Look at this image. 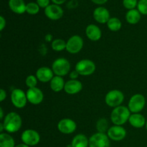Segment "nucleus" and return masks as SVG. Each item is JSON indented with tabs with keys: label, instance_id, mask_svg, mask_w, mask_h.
<instances>
[{
	"label": "nucleus",
	"instance_id": "obj_20",
	"mask_svg": "<svg viewBox=\"0 0 147 147\" xmlns=\"http://www.w3.org/2000/svg\"><path fill=\"white\" fill-rule=\"evenodd\" d=\"M26 6L24 0H9V7L11 11L17 14H22L26 12Z\"/></svg>",
	"mask_w": 147,
	"mask_h": 147
},
{
	"label": "nucleus",
	"instance_id": "obj_31",
	"mask_svg": "<svg viewBox=\"0 0 147 147\" xmlns=\"http://www.w3.org/2000/svg\"><path fill=\"white\" fill-rule=\"evenodd\" d=\"M123 7L128 10L134 9L138 5L137 0H123Z\"/></svg>",
	"mask_w": 147,
	"mask_h": 147
},
{
	"label": "nucleus",
	"instance_id": "obj_11",
	"mask_svg": "<svg viewBox=\"0 0 147 147\" xmlns=\"http://www.w3.org/2000/svg\"><path fill=\"white\" fill-rule=\"evenodd\" d=\"M77 129V124L71 119H63L57 123V129L59 131L64 134H70L74 133Z\"/></svg>",
	"mask_w": 147,
	"mask_h": 147
},
{
	"label": "nucleus",
	"instance_id": "obj_38",
	"mask_svg": "<svg viewBox=\"0 0 147 147\" xmlns=\"http://www.w3.org/2000/svg\"><path fill=\"white\" fill-rule=\"evenodd\" d=\"M4 117L5 116H4V111H3L2 108H0V119H1V121L4 120Z\"/></svg>",
	"mask_w": 147,
	"mask_h": 147
},
{
	"label": "nucleus",
	"instance_id": "obj_9",
	"mask_svg": "<svg viewBox=\"0 0 147 147\" xmlns=\"http://www.w3.org/2000/svg\"><path fill=\"white\" fill-rule=\"evenodd\" d=\"M21 140L23 143L28 146H35L40 142V135L37 131L34 129H27L22 134Z\"/></svg>",
	"mask_w": 147,
	"mask_h": 147
},
{
	"label": "nucleus",
	"instance_id": "obj_13",
	"mask_svg": "<svg viewBox=\"0 0 147 147\" xmlns=\"http://www.w3.org/2000/svg\"><path fill=\"white\" fill-rule=\"evenodd\" d=\"M107 136L111 140L115 142H120L125 139L126 136V130L122 126H111L107 131Z\"/></svg>",
	"mask_w": 147,
	"mask_h": 147
},
{
	"label": "nucleus",
	"instance_id": "obj_16",
	"mask_svg": "<svg viewBox=\"0 0 147 147\" xmlns=\"http://www.w3.org/2000/svg\"><path fill=\"white\" fill-rule=\"evenodd\" d=\"M93 18L100 24H106L110 20V12L103 7H98L93 11Z\"/></svg>",
	"mask_w": 147,
	"mask_h": 147
},
{
	"label": "nucleus",
	"instance_id": "obj_21",
	"mask_svg": "<svg viewBox=\"0 0 147 147\" xmlns=\"http://www.w3.org/2000/svg\"><path fill=\"white\" fill-rule=\"evenodd\" d=\"M65 85V82L61 76H55L50 82V88L55 93H58L64 90Z\"/></svg>",
	"mask_w": 147,
	"mask_h": 147
},
{
	"label": "nucleus",
	"instance_id": "obj_28",
	"mask_svg": "<svg viewBox=\"0 0 147 147\" xmlns=\"http://www.w3.org/2000/svg\"><path fill=\"white\" fill-rule=\"evenodd\" d=\"M40 8L38 4L35 2H29L26 6V12L31 15H35L40 11Z\"/></svg>",
	"mask_w": 147,
	"mask_h": 147
},
{
	"label": "nucleus",
	"instance_id": "obj_22",
	"mask_svg": "<svg viewBox=\"0 0 147 147\" xmlns=\"http://www.w3.org/2000/svg\"><path fill=\"white\" fill-rule=\"evenodd\" d=\"M72 147H89V139L83 134H77L71 142Z\"/></svg>",
	"mask_w": 147,
	"mask_h": 147
},
{
	"label": "nucleus",
	"instance_id": "obj_14",
	"mask_svg": "<svg viewBox=\"0 0 147 147\" xmlns=\"http://www.w3.org/2000/svg\"><path fill=\"white\" fill-rule=\"evenodd\" d=\"M64 11L60 5L53 4H50L45 9V14L48 19L51 20H58L63 17Z\"/></svg>",
	"mask_w": 147,
	"mask_h": 147
},
{
	"label": "nucleus",
	"instance_id": "obj_8",
	"mask_svg": "<svg viewBox=\"0 0 147 147\" xmlns=\"http://www.w3.org/2000/svg\"><path fill=\"white\" fill-rule=\"evenodd\" d=\"M11 101L14 107L17 109H23L28 102L27 94L22 89H14L11 93Z\"/></svg>",
	"mask_w": 147,
	"mask_h": 147
},
{
	"label": "nucleus",
	"instance_id": "obj_12",
	"mask_svg": "<svg viewBox=\"0 0 147 147\" xmlns=\"http://www.w3.org/2000/svg\"><path fill=\"white\" fill-rule=\"evenodd\" d=\"M27 100L32 105H39L44 100V94L42 91L37 87L28 88L26 92Z\"/></svg>",
	"mask_w": 147,
	"mask_h": 147
},
{
	"label": "nucleus",
	"instance_id": "obj_32",
	"mask_svg": "<svg viewBox=\"0 0 147 147\" xmlns=\"http://www.w3.org/2000/svg\"><path fill=\"white\" fill-rule=\"evenodd\" d=\"M50 0H37V4H38L40 8L45 9L46 7L50 5Z\"/></svg>",
	"mask_w": 147,
	"mask_h": 147
},
{
	"label": "nucleus",
	"instance_id": "obj_19",
	"mask_svg": "<svg viewBox=\"0 0 147 147\" xmlns=\"http://www.w3.org/2000/svg\"><path fill=\"white\" fill-rule=\"evenodd\" d=\"M129 122L133 127L136 129H142L145 126L146 119L141 113H131L129 119Z\"/></svg>",
	"mask_w": 147,
	"mask_h": 147
},
{
	"label": "nucleus",
	"instance_id": "obj_1",
	"mask_svg": "<svg viewBox=\"0 0 147 147\" xmlns=\"http://www.w3.org/2000/svg\"><path fill=\"white\" fill-rule=\"evenodd\" d=\"M4 130L8 133H15L21 129L22 126V117L16 112H9L7 113L2 121Z\"/></svg>",
	"mask_w": 147,
	"mask_h": 147
},
{
	"label": "nucleus",
	"instance_id": "obj_35",
	"mask_svg": "<svg viewBox=\"0 0 147 147\" xmlns=\"http://www.w3.org/2000/svg\"><path fill=\"white\" fill-rule=\"evenodd\" d=\"M7 98V93L3 88L0 89V101L3 102Z\"/></svg>",
	"mask_w": 147,
	"mask_h": 147
},
{
	"label": "nucleus",
	"instance_id": "obj_37",
	"mask_svg": "<svg viewBox=\"0 0 147 147\" xmlns=\"http://www.w3.org/2000/svg\"><path fill=\"white\" fill-rule=\"evenodd\" d=\"M53 2V4H57V5H60V4H63V3L65 2L66 0H51Z\"/></svg>",
	"mask_w": 147,
	"mask_h": 147
},
{
	"label": "nucleus",
	"instance_id": "obj_26",
	"mask_svg": "<svg viewBox=\"0 0 147 147\" xmlns=\"http://www.w3.org/2000/svg\"><path fill=\"white\" fill-rule=\"evenodd\" d=\"M51 47L54 51L61 52L66 50V42L63 39H55L52 42Z\"/></svg>",
	"mask_w": 147,
	"mask_h": 147
},
{
	"label": "nucleus",
	"instance_id": "obj_40",
	"mask_svg": "<svg viewBox=\"0 0 147 147\" xmlns=\"http://www.w3.org/2000/svg\"><path fill=\"white\" fill-rule=\"evenodd\" d=\"M3 130H4V125H3L2 122H1V123H0V132H1V133H2Z\"/></svg>",
	"mask_w": 147,
	"mask_h": 147
},
{
	"label": "nucleus",
	"instance_id": "obj_7",
	"mask_svg": "<svg viewBox=\"0 0 147 147\" xmlns=\"http://www.w3.org/2000/svg\"><path fill=\"white\" fill-rule=\"evenodd\" d=\"M84 42L80 36L73 35L66 42V50L70 54H77L81 51Z\"/></svg>",
	"mask_w": 147,
	"mask_h": 147
},
{
	"label": "nucleus",
	"instance_id": "obj_27",
	"mask_svg": "<svg viewBox=\"0 0 147 147\" xmlns=\"http://www.w3.org/2000/svg\"><path fill=\"white\" fill-rule=\"evenodd\" d=\"M109 128L110 127H109V122L105 118H101L96 122V129L99 133L105 134V132L108 131Z\"/></svg>",
	"mask_w": 147,
	"mask_h": 147
},
{
	"label": "nucleus",
	"instance_id": "obj_30",
	"mask_svg": "<svg viewBox=\"0 0 147 147\" xmlns=\"http://www.w3.org/2000/svg\"><path fill=\"white\" fill-rule=\"evenodd\" d=\"M137 9L144 15H147V0H139L138 1Z\"/></svg>",
	"mask_w": 147,
	"mask_h": 147
},
{
	"label": "nucleus",
	"instance_id": "obj_18",
	"mask_svg": "<svg viewBox=\"0 0 147 147\" xmlns=\"http://www.w3.org/2000/svg\"><path fill=\"white\" fill-rule=\"evenodd\" d=\"M86 34L88 38L93 42L98 41L102 37L101 30L98 26L94 24H90L86 29Z\"/></svg>",
	"mask_w": 147,
	"mask_h": 147
},
{
	"label": "nucleus",
	"instance_id": "obj_34",
	"mask_svg": "<svg viewBox=\"0 0 147 147\" xmlns=\"http://www.w3.org/2000/svg\"><path fill=\"white\" fill-rule=\"evenodd\" d=\"M6 20L3 16H0V31L2 32L6 27Z\"/></svg>",
	"mask_w": 147,
	"mask_h": 147
},
{
	"label": "nucleus",
	"instance_id": "obj_15",
	"mask_svg": "<svg viewBox=\"0 0 147 147\" xmlns=\"http://www.w3.org/2000/svg\"><path fill=\"white\" fill-rule=\"evenodd\" d=\"M54 73H53L52 68L48 67H40L36 71V77L39 81L42 83H47L50 82L53 78L54 77Z\"/></svg>",
	"mask_w": 147,
	"mask_h": 147
},
{
	"label": "nucleus",
	"instance_id": "obj_39",
	"mask_svg": "<svg viewBox=\"0 0 147 147\" xmlns=\"http://www.w3.org/2000/svg\"><path fill=\"white\" fill-rule=\"evenodd\" d=\"M15 147H30V146H28V145L22 143V144H20L17 145V146H15Z\"/></svg>",
	"mask_w": 147,
	"mask_h": 147
},
{
	"label": "nucleus",
	"instance_id": "obj_29",
	"mask_svg": "<svg viewBox=\"0 0 147 147\" xmlns=\"http://www.w3.org/2000/svg\"><path fill=\"white\" fill-rule=\"evenodd\" d=\"M37 80L36 76L34 75H30L27 76L25 79V84L28 87V88H32L37 87Z\"/></svg>",
	"mask_w": 147,
	"mask_h": 147
},
{
	"label": "nucleus",
	"instance_id": "obj_10",
	"mask_svg": "<svg viewBox=\"0 0 147 147\" xmlns=\"http://www.w3.org/2000/svg\"><path fill=\"white\" fill-rule=\"evenodd\" d=\"M89 147H110L109 136L104 133L94 134L89 139Z\"/></svg>",
	"mask_w": 147,
	"mask_h": 147
},
{
	"label": "nucleus",
	"instance_id": "obj_33",
	"mask_svg": "<svg viewBox=\"0 0 147 147\" xmlns=\"http://www.w3.org/2000/svg\"><path fill=\"white\" fill-rule=\"evenodd\" d=\"M69 74H70L69 75V77H70V80H77V79L78 78L79 76H80V74H79V73L77 72V70H76L70 72Z\"/></svg>",
	"mask_w": 147,
	"mask_h": 147
},
{
	"label": "nucleus",
	"instance_id": "obj_5",
	"mask_svg": "<svg viewBox=\"0 0 147 147\" xmlns=\"http://www.w3.org/2000/svg\"><path fill=\"white\" fill-rule=\"evenodd\" d=\"M96 69L94 62L88 59H83L78 62L75 70L82 76H89L95 73Z\"/></svg>",
	"mask_w": 147,
	"mask_h": 147
},
{
	"label": "nucleus",
	"instance_id": "obj_23",
	"mask_svg": "<svg viewBox=\"0 0 147 147\" xmlns=\"http://www.w3.org/2000/svg\"><path fill=\"white\" fill-rule=\"evenodd\" d=\"M141 13L138 9H131L126 12V20L129 24H136L139 22L141 20Z\"/></svg>",
	"mask_w": 147,
	"mask_h": 147
},
{
	"label": "nucleus",
	"instance_id": "obj_17",
	"mask_svg": "<svg viewBox=\"0 0 147 147\" xmlns=\"http://www.w3.org/2000/svg\"><path fill=\"white\" fill-rule=\"evenodd\" d=\"M83 89V84L78 80H69L65 82L64 90L69 95H75L80 93Z\"/></svg>",
	"mask_w": 147,
	"mask_h": 147
},
{
	"label": "nucleus",
	"instance_id": "obj_25",
	"mask_svg": "<svg viewBox=\"0 0 147 147\" xmlns=\"http://www.w3.org/2000/svg\"><path fill=\"white\" fill-rule=\"evenodd\" d=\"M106 24H107L108 28L112 32L119 31L122 27L121 22L117 17H111Z\"/></svg>",
	"mask_w": 147,
	"mask_h": 147
},
{
	"label": "nucleus",
	"instance_id": "obj_36",
	"mask_svg": "<svg viewBox=\"0 0 147 147\" xmlns=\"http://www.w3.org/2000/svg\"><path fill=\"white\" fill-rule=\"evenodd\" d=\"M91 1L94 4H98V5H102V4H106L108 1V0H91Z\"/></svg>",
	"mask_w": 147,
	"mask_h": 147
},
{
	"label": "nucleus",
	"instance_id": "obj_41",
	"mask_svg": "<svg viewBox=\"0 0 147 147\" xmlns=\"http://www.w3.org/2000/svg\"><path fill=\"white\" fill-rule=\"evenodd\" d=\"M145 127H146V129L147 131V120H146V125H145Z\"/></svg>",
	"mask_w": 147,
	"mask_h": 147
},
{
	"label": "nucleus",
	"instance_id": "obj_24",
	"mask_svg": "<svg viewBox=\"0 0 147 147\" xmlns=\"http://www.w3.org/2000/svg\"><path fill=\"white\" fill-rule=\"evenodd\" d=\"M0 147H15L12 136L7 133L0 134Z\"/></svg>",
	"mask_w": 147,
	"mask_h": 147
},
{
	"label": "nucleus",
	"instance_id": "obj_4",
	"mask_svg": "<svg viewBox=\"0 0 147 147\" xmlns=\"http://www.w3.org/2000/svg\"><path fill=\"white\" fill-rule=\"evenodd\" d=\"M123 100H124V95L123 92L116 89L108 92L105 97V102L106 105L113 109L121 106Z\"/></svg>",
	"mask_w": 147,
	"mask_h": 147
},
{
	"label": "nucleus",
	"instance_id": "obj_6",
	"mask_svg": "<svg viewBox=\"0 0 147 147\" xmlns=\"http://www.w3.org/2000/svg\"><path fill=\"white\" fill-rule=\"evenodd\" d=\"M145 105H146V98L141 93H136L130 98L128 103V108L131 113H140L144 109Z\"/></svg>",
	"mask_w": 147,
	"mask_h": 147
},
{
	"label": "nucleus",
	"instance_id": "obj_2",
	"mask_svg": "<svg viewBox=\"0 0 147 147\" xmlns=\"http://www.w3.org/2000/svg\"><path fill=\"white\" fill-rule=\"evenodd\" d=\"M131 111L129 108L124 106H119L114 108L111 113V120L112 123L116 126H122L125 124L130 118Z\"/></svg>",
	"mask_w": 147,
	"mask_h": 147
},
{
	"label": "nucleus",
	"instance_id": "obj_3",
	"mask_svg": "<svg viewBox=\"0 0 147 147\" xmlns=\"http://www.w3.org/2000/svg\"><path fill=\"white\" fill-rule=\"evenodd\" d=\"M70 63L67 59L60 57L54 60L52 64V70L54 73L55 76H66L69 73L70 70Z\"/></svg>",
	"mask_w": 147,
	"mask_h": 147
}]
</instances>
